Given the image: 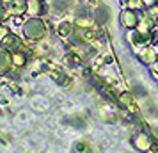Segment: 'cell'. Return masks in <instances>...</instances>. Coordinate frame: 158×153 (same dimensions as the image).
Listing matches in <instances>:
<instances>
[{
    "instance_id": "obj_1",
    "label": "cell",
    "mask_w": 158,
    "mask_h": 153,
    "mask_svg": "<svg viewBox=\"0 0 158 153\" xmlns=\"http://www.w3.org/2000/svg\"><path fill=\"white\" fill-rule=\"evenodd\" d=\"M22 30H23V36L27 41H43L44 36H46V22L43 18H32L29 16L22 25Z\"/></svg>"
},
{
    "instance_id": "obj_2",
    "label": "cell",
    "mask_w": 158,
    "mask_h": 153,
    "mask_svg": "<svg viewBox=\"0 0 158 153\" xmlns=\"http://www.w3.org/2000/svg\"><path fill=\"white\" fill-rule=\"evenodd\" d=\"M140 13L142 11H135L130 7H123L119 13V23L124 30H133L137 29V25L140 22Z\"/></svg>"
},
{
    "instance_id": "obj_3",
    "label": "cell",
    "mask_w": 158,
    "mask_h": 153,
    "mask_svg": "<svg viewBox=\"0 0 158 153\" xmlns=\"http://www.w3.org/2000/svg\"><path fill=\"white\" fill-rule=\"evenodd\" d=\"M4 50H7V52H16V50H25V52H29V48H27V43L23 41L22 37H18L15 34V32H9V36L2 41V45H0Z\"/></svg>"
},
{
    "instance_id": "obj_4",
    "label": "cell",
    "mask_w": 158,
    "mask_h": 153,
    "mask_svg": "<svg viewBox=\"0 0 158 153\" xmlns=\"http://www.w3.org/2000/svg\"><path fill=\"white\" fill-rule=\"evenodd\" d=\"M135 53H137V57H139V61L144 62V64H148V66H151L158 59V52L155 50L153 45H146V46L135 48Z\"/></svg>"
},
{
    "instance_id": "obj_5",
    "label": "cell",
    "mask_w": 158,
    "mask_h": 153,
    "mask_svg": "<svg viewBox=\"0 0 158 153\" xmlns=\"http://www.w3.org/2000/svg\"><path fill=\"white\" fill-rule=\"evenodd\" d=\"M48 13L44 0H27V16L32 18H43Z\"/></svg>"
},
{
    "instance_id": "obj_6",
    "label": "cell",
    "mask_w": 158,
    "mask_h": 153,
    "mask_svg": "<svg viewBox=\"0 0 158 153\" xmlns=\"http://www.w3.org/2000/svg\"><path fill=\"white\" fill-rule=\"evenodd\" d=\"M73 34H75V23L73 22H68V20H62L55 25V36L62 41H68L71 39Z\"/></svg>"
},
{
    "instance_id": "obj_7",
    "label": "cell",
    "mask_w": 158,
    "mask_h": 153,
    "mask_svg": "<svg viewBox=\"0 0 158 153\" xmlns=\"http://www.w3.org/2000/svg\"><path fill=\"white\" fill-rule=\"evenodd\" d=\"M117 102L121 103V107H124V109L128 110V112H131V114H135L137 112L135 98H133V95L128 93V91H124V93H121V95H117Z\"/></svg>"
},
{
    "instance_id": "obj_8",
    "label": "cell",
    "mask_w": 158,
    "mask_h": 153,
    "mask_svg": "<svg viewBox=\"0 0 158 153\" xmlns=\"http://www.w3.org/2000/svg\"><path fill=\"white\" fill-rule=\"evenodd\" d=\"M11 53V62L15 68H23L27 66V61H29V52L25 50H16V52H9Z\"/></svg>"
},
{
    "instance_id": "obj_9",
    "label": "cell",
    "mask_w": 158,
    "mask_h": 153,
    "mask_svg": "<svg viewBox=\"0 0 158 153\" xmlns=\"http://www.w3.org/2000/svg\"><path fill=\"white\" fill-rule=\"evenodd\" d=\"M11 68H13V62H11V53L0 46V77H2V75H6Z\"/></svg>"
},
{
    "instance_id": "obj_10",
    "label": "cell",
    "mask_w": 158,
    "mask_h": 153,
    "mask_svg": "<svg viewBox=\"0 0 158 153\" xmlns=\"http://www.w3.org/2000/svg\"><path fill=\"white\" fill-rule=\"evenodd\" d=\"M9 15L11 16L27 15V0H13V4L9 6Z\"/></svg>"
},
{
    "instance_id": "obj_11",
    "label": "cell",
    "mask_w": 158,
    "mask_h": 153,
    "mask_svg": "<svg viewBox=\"0 0 158 153\" xmlns=\"http://www.w3.org/2000/svg\"><path fill=\"white\" fill-rule=\"evenodd\" d=\"M94 20L98 25H103V23L108 22V9L105 6H98L94 9Z\"/></svg>"
},
{
    "instance_id": "obj_12",
    "label": "cell",
    "mask_w": 158,
    "mask_h": 153,
    "mask_svg": "<svg viewBox=\"0 0 158 153\" xmlns=\"http://www.w3.org/2000/svg\"><path fill=\"white\" fill-rule=\"evenodd\" d=\"M66 64L69 66V68H78V66H82V61H84V57L82 55H78V53H75V52H68L66 53Z\"/></svg>"
},
{
    "instance_id": "obj_13",
    "label": "cell",
    "mask_w": 158,
    "mask_h": 153,
    "mask_svg": "<svg viewBox=\"0 0 158 153\" xmlns=\"http://www.w3.org/2000/svg\"><path fill=\"white\" fill-rule=\"evenodd\" d=\"M123 7H130V9H135V11H144V2L142 0H126L123 4Z\"/></svg>"
},
{
    "instance_id": "obj_14",
    "label": "cell",
    "mask_w": 158,
    "mask_h": 153,
    "mask_svg": "<svg viewBox=\"0 0 158 153\" xmlns=\"http://www.w3.org/2000/svg\"><path fill=\"white\" fill-rule=\"evenodd\" d=\"M135 144L139 146V148H142V150H148V148L151 146V141H149L148 135H139L137 141H135Z\"/></svg>"
},
{
    "instance_id": "obj_15",
    "label": "cell",
    "mask_w": 158,
    "mask_h": 153,
    "mask_svg": "<svg viewBox=\"0 0 158 153\" xmlns=\"http://www.w3.org/2000/svg\"><path fill=\"white\" fill-rule=\"evenodd\" d=\"M144 15L148 16V18H151L153 22H156V20H158V4H156V6H153V7L144 9Z\"/></svg>"
},
{
    "instance_id": "obj_16",
    "label": "cell",
    "mask_w": 158,
    "mask_h": 153,
    "mask_svg": "<svg viewBox=\"0 0 158 153\" xmlns=\"http://www.w3.org/2000/svg\"><path fill=\"white\" fill-rule=\"evenodd\" d=\"M53 9H57V13H64L68 9V2L66 0H53Z\"/></svg>"
},
{
    "instance_id": "obj_17",
    "label": "cell",
    "mask_w": 158,
    "mask_h": 153,
    "mask_svg": "<svg viewBox=\"0 0 158 153\" xmlns=\"http://www.w3.org/2000/svg\"><path fill=\"white\" fill-rule=\"evenodd\" d=\"M9 32H11V29H9L7 25L0 23V45H2V41H4V39L9 36Z\"/></svg>"
},
{
    "instance_id": "obj_18",
    "label": "cell",
    "mask_w": 158,
    "mask_h": 153,
    "mask_svg": "<svg viewBox=\"0 0 158 153\" xmlns=\"http://www.w3.org/2000/svg\"><path fill=\"white\" fill-rule=\"evenodd\" d=\"M149 73L153 75V77H155V79H156V80H158V59L149 66Z\"/></svg>"
},
{
    "instance_id": "obj_19",
    "label": "cell",
    "mask_w": 158,
    "mask_h": 153,
    "mask_svg": "<svg viewBox=\"0 0 158 153\" xmlns=\"http://www.w3.org/2000/svg\"><path fill=\"white\" fill-rule=\"evenodd\" d=\"M144 2V7L148 9V7H153V6H156L158 4V0H142Z\"/></svg>"
},
{
    "instance_id": "obj_20",
    "label": "cell",
    "mask_w": 158,
    "mask_h": 153,
    "mask_svg": "<svg viewBox=\"0 0 158 153\" xmlns=\"http://www.w3.org/2000/svg\"><path fill=\"white\" fill-rule=\"evenodd\" d=\"M13 4V0H0V7H9Z\"/></svg>"
},
{
    "instance_id": "obj_21",
    "label": "cell",
    "mask_w": 158,
    "mask_h": 153,
    "mask_svg": "<svg viewBox=\"0 0 158 153\" xmlns=\"http://www.w3.org/2000/svg\"><path fill=\"white\" fill-rule=\"evenodd\" d=\"M0 23H4V16L0 15Z\"/></svg>"
},
{
    "instance_id": "obj_22",
    "label": "cell",
    "mask_w": 158,
    "mask_h": 153,
    "mask_svg": "<svg viewBox=\"0 0 158 153\" xmlns=\"http://www.w3.org/2000/svg\"><path fill=\"white\" fill-rule=\"evenodd\" d=\"M80 2H89V0H80Z\"/></svg>"
}]
</instances>
